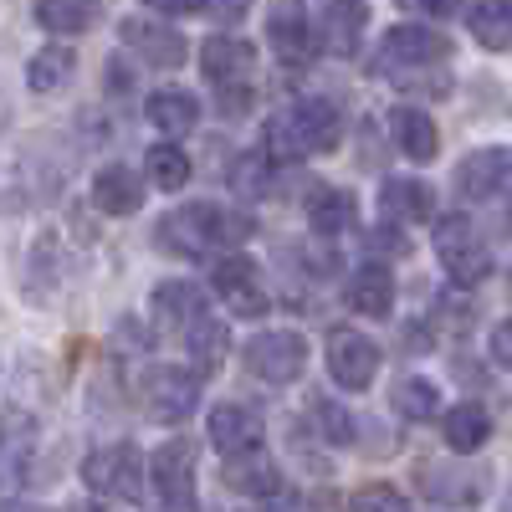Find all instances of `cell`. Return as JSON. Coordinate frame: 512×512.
<instances>
[{"label": "cell", "instance_id": "6da1fadb", "mask_svg": "<svg viewBox=\"0 0 512 512\" xmlns=\"http://www.w3.org/2000/svg\"><path fill=\"white\" fill-rule=\"evenodd\" d=\"M344 144V113L328 98H297L287 103L282 113L267 118L262 128V154L277 164H292V159H308V154H333Z\"/></svg>", "mask_w": 512, "mask_h": 512}, {"label": "cell", "instance_id": "7a4b0ae2", "mask_svg": "<svg viewBox=\"0 0 512 512\" xmlns=\"http://www.w3.org/2000/svg\"><path fill=\"white\" fill-rule=\"evenodd\" d=\"M251 236V221L216 200H190L180 210H169L159 221V246L175 256H205V251H231Z\"/></svg>", "mask_w": 512, "mask_h": 512}, {"label": "cell", "instance_id": "3957f363", "mask_svg": "<svg viewBox=\"0 0 512 512\" xmlns=\"http://www.w3.org/2000/svg\"><path fill=\"white\" fill-rule=\"evenodd\" d=\"M431 241H436V256H441L451 287H477V282L492 277V251L466 216H436Z\"/></svg>", "mask_w": 512, "mask_h": 512}, {"label": "cell", "instance_id": "277c9868", "mask_svg": "<svg viewBox=\"0 0 512 512\" xmlns=\"http://www.w3.org/2000/svg\"><path fill=\"white\" fill-rule=\"evenodd\" d=\"M139 400L154 425H180L200 405V379L180 364H149L139 374Z\"/></svg>", "mask_w": 512, "mask_h": 512}, {"label": "cell", "instance_id": "5b68a950", "mask_svg": "<svg viewBox=\"0 0 512 512\" xmlns=\"http://www.w3.org/2000/svg\"><path fill=\"white\" fill-rule=\"evenodd\" d=\"M379 72H436L441 62H451V36L446 31H436V26H395L390 36L379 41Z\"/></svg>", "mask_w": 512, "mask_h": 512}, {"label": "cell", "instance_id": "8992f818", "mask_svg": "<svg viewBox=\"0 0 512 512\" xmlns=\"http://www.w3.org/2000/svg\"><path fill=\"white\" fill-rule=\"evenodd\" d=\"M82 482H88L98 497H113V502H144V456H139V446H128V441L98 446L88 461H82Z\"/></svg>", "mask_w": 512, "mask_h": 512}, {"label": "cell", "instance_id": "52a82bcc", "mask_svg": "<svg viewBox=\"0 0 512 512\" xmlns=\"http://www.w3.org/2000/svg\"><path fill=\"white\" fill-rule=\"evenodd\" d=\"M251 379H262V384H292V379H303L308 369V338L303 333H292V328H272V333H256L251 344L241 349Z\"/></svg>", "mask_w": 512, "mask_h": 512}, {"label": "cell", "instance_id": "ba28073f", "mask_svg": "<svg viewBox=\"0 0 512 512\" xmlns=\"http://www.w3.org/2000/svg\"><path fill=\"white\" fill-rule=\"evenodd\" d=\"M210 282H216L221 303H226L236 318H262V313L272 308V292H267V282H262V267H256L251 256H241V251L216 256Z\"/></svg>", "mask_w": 512, "mask_h": 512}, {"label": "cell", "instance_id": "9c48e42d", "mask_svg": "<svg viewBox=\"0 0 512 512\" xmlns=\"http://www.w3.org/2000/svg\"><path fill=\"white\" fill-rule=\"evenodd\" d=\"M328 374H333V384L338 390H369L374 384V374H379V344L369 333H359V328H333L328 333Z\"/></svg>", "mask_w": 512, "mask_h": 512}, {"label": "cell", "instance_id": "30bf717a", "mask_svg": "<svg viewBox=\"0 0 512 512\" xmlns=\"http://www.w3.org/2000/svg\"><path fill=\"white\" fill-rule=\"evenodd\" d=\"M144 477L154 482V507H195V446L190 441H164L149 461Z\"/></svg>", "mask_w": 512, "mask_h": 512}, {"label": "cell", "instance_id": "8fae6325", "mask_svg": "<svg viewBox=\"0 0 512 512\" xmlns=\"http://www.w3.org/2000/svg\"><path fill=\"white\" fill-rule=\"evenodd\" d=\"M267 441V420L256 415L251 405L241 400H221L216 410H210V446H216L226 461H246L256 456Z\"/></svg>", "mask_w": 512, "mask_h": 512}, {"label": "cell", "instance_id": "7c38bea8", "mask_svg": "<svg viewBox=\"0 0 512 512\" xmlns=\"http://www.w3.org/2000/svg\"><path fill=\"white\" fill-rule=\"evenodd\" d=\"M118 41L134 57H144L149 67H185L190 47H185V36L175 26H164V21H144V16H123L118 21Z\"/></svg>", "mask_w": 512, "mask_h": 512}, {"label": "cell", "instance_id": "4fadbf2b", "mask_svg": "<svg viewBox=\"0 0 512 512\" xmlns=\"http://www.w3.org/2000/svg\"><path fill=\"white\" fill-rule=\"evenodd\" d=\"M251 62H256V52H251V41H241V36H231V31H221V36H210L205 47H200V72H205V82H216L221 93H231V88H251Z\"/></svg>", "mask_w": 512, "mask_h": 512}, {"label": "cell", "instance_id": "5bb4252c", "mask_svg": "<svg viewBox=\"0 0 512 512\" xmlns=\"http://www.w3.org/2000/svg\"><path fill=\"white\" fill-rule=\"evenodd\" d=\"M364 26H369V0H328L313 41L333 57H354L359 41H364Z\"/></svg>", "mask_w": 512, "mask_h": 512}, {"label": "cell", "instance_id": "9a60e30c", "mask_svg": "<svg viewBox=\"0 0 512 512\" xmlns=\"http://www.w3.org/2000/svg\"><path fill=\"white\" fill-rule=\"evenodd\" d=\"M415 487L431 497L436 507H477L487 497V477L466 472V466H420Z\"/></svg>", "mask_w": 512, "mask_h": 512}, {"label": "cell", "instance_id": "2e32d148", "mask_svg": "<svg viewBox=\"0 0 512 512\" xmlns=\"http://www.w3.org/2000/svg\"><path fill=\"white\" fill-rule=\"evenodd\" d=\"M36 446V420L26 410H0V492H16Z\"/></svg>", "mask_w": 512, "mask_h": 512}, {"label": "cell", "instance_id": "e0dca14e", "mask_svg": "<svg viewBox=\"0 0 512 512\" xmlns=\"http://www.w3.org/2000/svg\"><path fill=\"white\" fill-rule=\"evenodd\" d=\"M267 41L272 52L287 62V67H303L313 57V21L303 16V6L297 0H282V6H272L267 16Z\"/></svg>", "mask_w": 512, "mask_h": 512}, {"label": "cell", "instance_id": "ac0fdd59", "mask_svg": "<svg viewBox=\"0 0 512 512\" xmlns=\"http://www.w3.org/2000/svg\"><path fill=\"white\" fill-rule=\"evenodd\" d=\"M379 216L395 226H425L436 221V190L425 180H384L379 185Z\"/></svg>", "mask_w": 512, "mask_h": 512}, {"label": "cell", "instance_id": "d6986e66", "mask_svg": "<svg viewBox=\"0 0 512 512\" xmlns=\"http://www.w3.org/2000/svg\"><path fill=\"white\" fill-rule=\"evenodd\" d=\"M390 139H395V149H400L405 159H415V164H431V159L441 154L436 118L425 113V108H415V103L390 108Z\"/></svg>", "mask_w": 512, "mask_h": 512}, {"label": "cell", "instance_id": "ffe728a7", "mask_svg": "<svg viewBox=\"0 0 512 512\" xmlns=\"http://www.w3.org/2000/svg\"><path fill=\"white\" fill-rule=\"evenodd\" d=\"M502 185H507V149H477V154H466L461 164H456V195L461 200H497L502 195Z\"/></svg>", "mask_w": 512, "mask_h": 512}, {"label": "cell", "instance_id": "44dd1931", "mask_svg": "<svg viewBox=\"0 0 512 512\" xmlns=\"http://www.w3.org/2000/svg\"><path fill=\"white\" fill-rule=\"evenodd\" d=\"M144 205V180L128 164H103L93 175V210L98 216H134Z\"/></svg>", "mask_w": 512, "mask_h": 512}, {"label": "cell", "instance_id": "7402d4cb", "mask_svg": "<svg viewBox=\"0 0 512 512\" xmlns=\"http://www.w3.org/2000/svg\"><path fill=\"white\" fill-rule=\"evenodd\" d=\"M149 313L164 323V328H195L205 318V292L190 282V277H175V282H159L149 292Z\"/></svg>", "mask_w": 512, "mask_h": 512}, {"label": "cell", "instance_id": "603a6c76", "mask_svg": "<svg viewBox=\"0 0 512 512\" xmlns=\"http://www.w3.org/2000/svg\"><path fill=\"white\" fill-rule=\"evenodd\" d=\"M303 210H308V226L318 236H338V231L359 226V200L344 185H313L308 200H303Z\"/></svg>", "mask_w": 512, "mask_h": 512}, {"label": "cell", "instance_id": "cb8c5ba5", "mask_svg": "<svg viewBox=\"0 0 512 512\" xmlns=\"http://www.w3.org/2000/svg\"><path fill=\"white\" fill-rule=\"evenodd\" d=\"M344 297H349V308L364 313V318H390V308H395V272L379 267V262H369V267H359V272L349 277Z\"/></svg>", "mask_w": 512, "mask_h": 512}, {"label": "cell", "instance_id": "d4e9b609", "mask_svg": "<svg viewBox=\"0 0 512 512\" xmlns=\"http://www.w3.org/2000/svg\"><path fill=\"white\" fill-rule=\"evenodd\" d=\"M441 436H446V446L451 451H482L487 446V436H492V415L477 405V400H461V405H451L446 410V420H441Z\"/></svg>", "mask_w": 512, "mask_h": 512}, {"label": "cell", "instance_id": "484cf974", "mask_svg": "<svg viewBox=\"0 0 512 512\" xmlns=\"http://www.w3.org/2000/svg\"><path fill=\"white\" fill-rule=\"evenodd\" d=\"M144 113H149L154 128H164V134H190L200 123V98H190L185 88H159V93H149Z\"/></svg>", "mask_w": 512, "mask_h": 512}, {"label": "cell", "instance_id": "4316f807", "mask_svg": "<svg viewBox=\"0 0 512 512\" xmlns=\"http://www.w3.org/2000/svg\"><path fill=\"white\" fill-rule=\"evenodd\" d=\"M103 11V0H36V26H47L57 36H82L93 31Z\"/></svg>", "mask_w": 512, "mask_h": 512}, {"label": "cell", "instance_id": "83f0119b", "mask_svg": "<svg viewBox=\"0 0 512 512\" xmlns=\"http://www.w3.org/2000/svg\"><path fill=\"white\" fill-rule=\"evenodd\" d=\"M72 72H77V57L62 47V41H52V47H41V52L26 62V88H31V93H57V88H67Z\"/></svg>", "mask_w": 512, "mask_h": 512}, {"label": "cell", "instance_id": "f1b7e54d", "mask_svg": "<svg viewBox=\"0 0 512 512\" xmlns=\"http://www.w3.org/2000/svg\"><path fill=\"white\" fill-rule=\"evenodd\" d=\"M231 190L246 195V200H267L277 190V164L262 154V149H251L231 164Z\"/></svg>", "mask_w": 512, "mask_h": 512}, {"label": "cell", "instance_id": "f546056e", "mask_svg": "<svg viewBox=\"0 0 512 512\" xmlns=\"http://www.w3.org/2000/svg\"><path fill=\"white\" fill-rule=\"evenodd\" d=\"M226 487L241 497H277L282 492V472L272 461H226Z\"/></svg>", "mask_w": 512, "mask_h": 512}, {"label": "cell", "instance_id": "4dcf8cb0", "mask_svg": "<svg viewBox=\"0 0 512 512\" xmlns=\"http://www.w3.org/2000/svg\"><path fill=\"white\" fill-rule=\"evenodd\" d=\"M185 338H190V359H195L205 374H216V369L226 364V349H231V328H226V323L200 318L195 328H185Z\"/></svg>", "mask_w": 512, "mask_h": 512}, {"label": "cell", "instance_id": "1f68e13d", "mask_svg": "<svg viewBox=\"0 0 512 512\" xmlns=\"http://www.w3.org/2000/svg\"><path fill=\"white\" fill-rule=\"evenodd\" d=\"M308 415H313V425H318V436L328 441V446H354L359 441V425H354V415L338 405L333 395H313L308 400Z\"/></svg>", "mask_w": 512, "mask_h": 512}, {"label": "cell", "instance_id": "d6a6232c", "mask_svg": "<svg viewBox=\"0 0 512 512\" xmlns=\"http://www.w3.org/2000/svg\"><path fill=\"white\" fill-rule=\"evenodd\" d=\"M144 169H149V185L154 190H185L190 185V154L180 144H154Z\"/></svg>", "mask_w": 512, "mask_h": 512}, {"label": "cell", "instance_id": "836d02e7", "mask_svg": "<svg viewBox=\"0 0 512 512\" xmlns=\"http://www.w3.org/2000/svg\"><path fill=\"white\" fill-rule=\"evenodd\" d=\"M466 26H472L477 47L507 52V0H477V6L466 11Z\"/></svg>", "mask_w": 512, "mask_h": 512}, {"label": "cell", "instance_id": "e575fe53", "mask_svg": "<svg viewBox=\"0 0 512 512\" xmlns=\"http://www.w3.org/2000/svg\"><path fill=\"white\" fill-rule=\"evenodd\" d=\"M390 405H395V415H405V420H431L436 405H441V390H436L431 379H400L395 390H390Z\"/></svg>", "mask_w": 512, "mask_h": 512}, {"label": "cell", "instance_id": "d590c367", "mask_svg": "<svg viewBox=\"0 0 512 512\" xmlns=\"http://www.w3.org/2000/svg\"><path fill=\"white\" fill-rule=\"evenodd\" d=\"M349 512H405V497H400L390 482H369V487L354 492Z\"/></svg>", "mask_w": 512, "mask_h": 512}, {"label": "cell", "instance_id": "8d00e7d4", "mask_svg": "<svg viewBox=\"0 0 512 512\" xmlns=\"http://www.w3.org/2000/svg\"><path fill=\"white\" fill-rule=\"evenodd\" d=\"M395 6L410 11V16H425V21H446V16L461 11V0H395Z\"/></svg>", "mask_w": 512, "mask_h": 512}, {"label": "cell", "instance_id": "74e56055", "mask_svg": "<svg viewBox=\"0 0 512 512\" xmlns=\"http://www.w3.org/2000/svg\"><path fill=\"white\" fill-rule=\"evenodd\" d=\"M149 11H159V16H195V11H205L210 0H144Z\"/></svg>", "mask_w": 512, "mask_h": 512}, {"label": "cell", "instance_id": "f35d334b", "mask_svg": "<svg viewBox=\"0 0 512 512\" xmlns=\"http://www.w3.org/2000/svg\"><path fill=\"white\" fill-rule=\"evenodd\" d=\"M221 118H241L246 108H251V88H231V93H221Z\"/></svg>", "mask_w": 512, "mask_h": 512}, {"label": "cell", "instance_id": "ab89813d", "mask_svg": "<svg viewBox=\"0 0 512 512\" xmlns=\"http://www.w3.org/2000/svg\"><path fill=\"white\" fill-rule=\"evenodd\" d=\"M369 241H374L379 251H395V256H405V236H400V231H374Z\"/></svg>", "mask_w": 512, "mask_h": 512}, {"label": "cell", "instance_id": "60d3db41", "mask_svg": "<svg viewBox=\"0 0 512 512\" xmlns=\"http://www.w3.org/2000/svg\"><path fill=\"white\" fill-rule=\"evenodd\" d=\"M492 364H507V323L492 328Z\"/></svg>", "mask_w": 512, "mask_h": 512}, {"label": "cell", "instance_id": "b9f144b4", "mask_svg": "<svg viewBox=\"0 0 512 512\" xmlns=\"http://www.w3.org/2000/svg\"><path fill=\"white\" fill-rule=\"evenodd\" d=\"M246 11H251V0H221V16L226 21H241Z\"/></svg>", "mask_w": 512, "mask_h": 512}, {"label": "cell", "instance_id": "7bdbcfd3", "mask_svg": "<svg viewBox=\"0 0 512 512\" xmlns=\"http://www.w3.org/2000/svg\"><path fill=\"white\" fill-rule=\"evenodd\" d=\"M0 512H52V507H36V502H6Z\"/></svg>", "mask_w": 512, "mask_h": 512}, {"label": "cell", "instance_id": "ee69618b", "mask_svg": "<svg viewBox=\"0 0 512 512\" xmlns=\"http://www.w3.org/2000/svg\"><path fill=\"white\" fill-rule=\"evenodd\" d=\"M154 512H195V507H154Z\"/></svg>", "mask_w": 512, "mask_h": 512}]
</instances>
